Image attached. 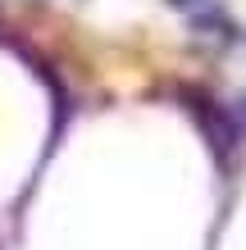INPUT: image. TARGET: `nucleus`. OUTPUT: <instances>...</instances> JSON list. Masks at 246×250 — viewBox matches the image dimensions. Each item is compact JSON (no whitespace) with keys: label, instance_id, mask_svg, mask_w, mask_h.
<instances>
[]
</instances>
